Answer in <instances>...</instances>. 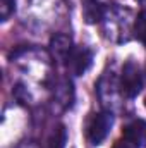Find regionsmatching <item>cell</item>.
Listing matches in <instances>:
<instances>
[{
  "instance_id": "obj_7",
  "label": "cell",
  "mask_w": 146,
  "mask_h": 148,
  "mask_svg": "<svg viewBox=\"0 0 146 148\" xmlns=\"http://www.w3.org/2000/svg\"><path fill=\"white\" fill-rule=\"evenodd\" d=\"M72 97H74L72 83L69 79L60 81V84L55 88V98H57V102L62 103L64 107H69L72 103Z\"/></svg>"
},
{
  "instance_id": "obj_12",
  "label": "cell",
  "mask_w": 146,
  "mask_h": 148,
  "mask_svg": "<svg viewBox=\"0 0 146 148\" xmlns=\"http://www.w3.org/2000/svg\"><path fill=\"white\" fill-rule=\"evenodd\" d=\"M65 2H67V3H69V5H71V7H74V5H76V3H77V2H79V0H65Z\"/></svg>"
},
{
  "instance_id": "obj_4",
  "label": "cell",
  "mask_w": 146,
  "mask_h": 148,
  "mask_svg": "<svg viewBox=\"0 0 146 148\" xmlns=\"http://www.w3.org/2000/svg\"><path fill=\"white\" fill-rule=\"evenodd\" d=\"M122 138L127 140L136 148H145L146 147V121L136 119V121L129 122L124 127V131H122Z\"/></svg>"
},
{
  "instance_id": "obj_9",
  "label": "cell",
  "mask_w": 146,
  "mask_h": 148,
  "mask_svg": "<svg viewBox=\"0 0 146 148\" xmlns=\"http://www.w3.org/2000/svg\"><path fill=\"white\" fill-rule=\"evenodd\" d=\"M16 10V0H0V19L7 21Z\"/></svg>"
},
{
  "instance_id": "obj_10",
  "label": "cell",
  "mask_w": 146,
  "mask_h": 148,
  "mask_svg": "<svg viewBox=\"0 0 146 148\" xmlns=\"http://www.w3.org/2000/svg\"><path fill=\"white\" fill-rule=\"evenodd\" d=\"M136 33H138V36L141 38V41L146 45V14L138 19V23H136Z\"/></svg>"
},
{
  "instance_id": "obj_8",
  "label": "cell",
  "mask_w": 146,
  "mask_h": 148,
  "mask_svg": "<svg viewBox=\"0 0 146 148\" xmlns=\"http://www.w3.org/2000/svg\"><path fill=\"white\" fill-rule=\"evenodd\" d=\"M65 143H67V129L64 124H57L48 136V148H65Z\"/></svg>"
},
{
  "instance_id": "obj_13",
  "label": "cell",
  "mask_w": 146,
  "mask_h": 148,
  "mask_svg": "<svg viewBox=\"0 0 146 148\" xmlns=\"http://www.w3.org/2000/svg\"><path fill=\"white\" fill-rule=\"evenodd\" d=\"M145 105H146V100H145Z\"/></svg>"
},
{
  "instance_id": "obj_2",
  "label": "cell",
  "mask_w": 146,
  "mask_h": 148,
  "mask_svg": "<svg viewBox=\"0 0 146 148\" xmlns=\"http://www.w3.org/2000/svg\"><path fill=\"white\" fill-rule=\"evenodd\" d=\"M113 126L112 112H100L95 114L88 124V140L91 145H102V141L108 136L110 129Z\"/></svg>"
},
{
  "instance_id": "obj_11",
  "label": "cell",
  "mask_w": 146,
  "mask_h": 148,
  "mask_svg": "<svg viewBox=\"0 0 146 148\" xmlns=\"http://www.w3.org/2000/svg\"><path fill=\"white\" fill-rule=\"evenodd\" d=\"M113 148H136V147H134V145H131L127 140H124V138H122V140H119V141L113 145Z\"/></svg>"
},
{
  "instance_id": "obj_3",
  "label": "cell",
  "mask_w": 146,
  "mask_h": 148,
  "mask_svg": "<svg viewBox=\"0 0 146 148\" xmlns=\"http://www.w3.org/2000/svg\"><path fill=\"white\" fill-rule=\"evenodd\" d=\"M93 64V52L88 47H74L69 59L67 66L76 76H83Z\"/></svg>"
},
{
  "instance_id": "obj_5",
  "label": "cell",
  "mask_w": 146,
  "mask_h": 148,
  "mask_svg": "<svg viewBox=\"0 0 146 148\" xmlns=\"http://www.w3.org/2000/svg\"><path fill=\"white\" fill-rule=\"evenodd\" d=\"M107 10H108V3L105 0H84L83 14H84L86 23L89 24L100 23L107 16Z\"/></svg>"
},
{
  "instance_id": "obj_6",
  "label": "cell",
  "mask_w": 146,
  "mask_h": 148,
  "mask_svg": "<svg viewBox=\"0 0 146 148\" xmlns=\"http://www.w3.org/2000/svg\"><path fill=\"white\" fill-rule=\"evenodd\" d=\"M72 48V40L67 35H55L50 40V50L59 62H67Z\"/></svg>"
},
{
  "instance_id": "obj_1",
  "label": "cell",
  "mask_w": 146,
  "mask_h": 148,
  "mask_svg": "<svg viewBox=\"0 0 146 148\" xmlns=\"http://www.w3.org/2000/svg\"><path fill=\"white\" fill-rule=\"evenodd\" d=\"M120 93L126 98H136L143 88V74L139 71V66L132 60L126 62L122 67V76H120Z\"/></svg>"
}]
</instances>
